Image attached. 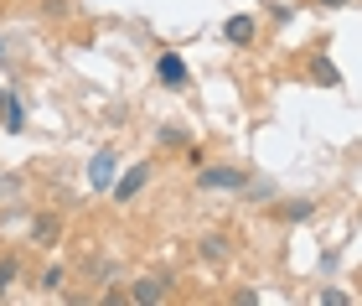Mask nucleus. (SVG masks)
<instances>
[{
  "label": "nucleus",
  "instance_id": "nucleus-14",
  "mask_svg": "<svg viewBox=\"0 0 362 306\" xmlns=\"http://www.w3.org/2000/svg\"><path fill=\"white\" fill-rule=\"evenodd\" d=\"M62 285V265H52V270H42V291H57Z\"/></svg>",
  "mask_w": 362,
  "mask_h": 306
},
{
  "label": "nucleus",
  "instance_id": "nucleus-2",
  "mask_svg": "<svg viewBox=\"0 0 362 306\" xmlns=\"http://www.w3.org/2000/svg\"><path fill=\"white\" fill-rule=\"evenodd\" d=\"M156 78L166 84L171 94H181L192 84V73H187V62H181V52H160V62H156Z\"/></svg>",
  "mask_w": 362,
  "mask_h": 306
},
{
  "label": "nucleus",
  "instance_id": "nucleus-10",
  "mask_svg": "<svg viewBox=\"0 0 362 306\" xmlns=\"http://www.w3.org/2000/svg\"><path fill=\"white\" fill-rule=\"evenodd\" d=\"M57 234H62V223L57 218H31V239H37V244H57Z\"/></svg>",
  "mask_w": 362,
  "mask_h": 306
},
{
  "label": "nucleus",
  "instance_id": "nucleus-13",
  "mask_svg": "<svg viewBox=\"0 0 362 306\" xmlns=\"http://www.w3.org/2000/svg\"><path fill=\"white\" fill-rule=\"evenodd\" d=\"M160 146H187V130H176V125H166V130H160Z\"/></svg>",
  "mask_w": 362,
  "mask_h": 306
},
{
  "label": "nucleus",
  "instance_id": "nucleus-7",
  "mask_svg": "<svg viewBox=\"0 0 362 306\" xmlns=\"http://www.w3.org/2000/svg\"><path fill=\"white\" fill-rule=\"evenodd\" d=\"M305 73H310V84H321V89H337V78H341L332 57H310V68H305Z\"/></svg>",
  "mask_w": 362,
  "mask_h": 306
},
{
  "label": "nucleus",
  "instance_id": "nucleus-5",
  "mask_svg": "<svg viewBox=\"0 0 362 306\" xmlns=\"http://www.w3.org/2000/svg\"><path fill=\"white\" fill-rule=\"evenodd\" d=\"M145 182H151V166L140 161V166H129V171L119 176V182H114V198H119V203H129V198H135V192H140Z\"/></svg>",
  "mask_w": 362,
  "mask_h": 306
},
{
  "label": "nucleus",
  "instance_id": "nucleus-9",
  "mask_svg": "<svg viewBox=\"0 0 362 306\" xmlns=\"http://www.w3.org/2000/svg\"><path fill=\"white\" fill-rule=\"evenodd\" d=\"M0 120H6V130H11V135H21V130H26V109H21V99H16V94L6 99V109H0Z\"/></svg>",
  "mask_w": 362,
  "mask_h": 306
},
{
  "label": "nucleus",
  "instance_id": "nucleus-11",
  "mask_svg": "<svg viewBox=\"0 0 362 306\" xmlns=\"http://www.w3.org/2000/svg\"><path fill=\"white\" fill-rule=\"evenodd\" d=\"M279 213H285V218H290V223H305V218H310V213H316V208H310V203H305V198H300V203H285V208H279Z\"/></svg>",
  "mask_w": 362,
  "mask_h": 306
},
{
  "label": "nucleus",
  "instance_id": "nucleus-8",
  "mask_svg": "<svg viewBox=\"0 0 362 306\" xmlns=\"http://www.w3.org/2000/svg\"><path fill=\"white\" fill-rule=\"evenodd\" d=\"M197 254H202L207 265H223V260H228V239H223V234H207L202 244H197Z\"/></svg>",
  "mask_w": 362,
  "mask_h": 306
},
{
  "label": "nucleus",
  "instance_id": "nucleus-17",
  "mask_svg": "<svg viewBox=\"0 0 362 306\" xmlns=\"http://www.w3.org/2000/svg\"><path fill=\"white\" fill-rule=\"evenodd\" d=\"M321 6H347V0H321Z\"/></svg>",
  "mask_w": 362,
  "mask_h": 306
},
{
  "label": "nucleus",
  "instance_id": "nucleus-19",
  "mask_svg": "<svg viewBox=\"0 0 362 306\" xmlns=\"http://www.w3.org/2000/svg\"><path fill=\"white\" fill-rule=\"evenodd\" d=\"M0 52H6V42H0Z\"/></svg>",
  "mask_w": 362,
  "mask_h": 306
},
{
  "label": "nucleus",
  "instance_id": "nucleus-1",
  "mask_svg": "<svg viewBox=\"0 0 362 306\" xmlns=\"http://www.w3.org/2000/svg\"><path fill=\"white\" fill-rule=\"evenodd\" d=\"M197 187L202 192H238V187H249V176L238 166H197Z\"/></svg>",
  "mask_w": 362,
  "mask_h": 306
},
{
  "label": "nucleus",
  "instance_id": "nucleus-12",
  "mask_svg": "<svg viewBox=\"0 0 362 306\" xmlns=\"http://www.w3.org/2000/svg\"><path fill=\"white\" fill-rule=\"evenodd\" d=\"M16 276H21V265H16V260H0V296L16 285Z\"/></svg>",
  "mask_w": 362,
  "mask_h": 306
},
{
  "label": "nucleus",
  "instance_id": "nucleus-16",
  "mask_svg": "<svg viewBox=\"0 0 362 306\" xmlns=\"http://www.w3.org/2000/svg\"><path fill=\"white\" fill-rule=\"evenodd\" d=\"M316 301H321V306H347V291H321Z\"/></svg>",
  "mask_w": 362,
  "mask_h": 306
},
{
  "label": "nucleus",
  "instance_id": "nucleus-18",
  "mask_svg": "<svg viewBox=\"0 0 362 306\" xmlns=\"http://www.w3.org/2000/svg\"><path fill=\"white\" fill-rule=\"evenodd\" d=\"M0 109H6V94H0Z\"/></svg>",
  "mask_w": 362,
  "mask_h": 306
},
{
  "label": "nucleus",
  "instance_id": "nucleus-4",
  "mask_svg": "<svg viewBox=\"0 0 362 306\" xmlns=\"http://www.w3.org/2000/svg\"><path fill=\"white\" fill-rule=\"evenodd\" d=\"M129 301H140V306H160V301H166V280H160V276L135 280V285H129Z\"/></svg>",
  "mask_w": 362,
  "mask_h": 306
},
{
  "label": "nucleus",
  "instance_id": "nucleus-15",
  "mask_svg": "<svg viewBox=\"0 0 362 306\" xmlns=\"http://www.w3.org/2000/svg\"><path fill=\"white\" fill-rule=\"evenodd\" d=\"M21 192V176H0V198H16Z\"/></svg>",
  "mask_w": 362,
  "mask_h": 306
},
{
  "label": "nucleus",
  "instance_id": "nucleus-6",
  "mask_svg": "<svg viewBox=\"0 0 362 306\" xmlns=\"http://www.w3.org/2000/svg\"><path fill=\"white\" fill-rule=\"evenodd\" d=\"M254 31H259V26H254V16H228L223 37L233 42V47H249V42H254Z\"/></svg>",
  "mask_w": 362,
  "mask_h": 306
},
{
  "label": "nucleus",
  "instance_id": "nucleus-3",
  "mask_svg": "<svg viewBox=\"0 0 362 306\" xmlns=\"http://www.w3.org/2000/svg\"><path fill=\"white\" fill-rule=\"evenodd\" d=\"M114 166H119V156H114V151H98V156L88 161V187H93V192H114Z\"/></svg>",
  "mask_w": 362,
  "mask_h": 306
}]
</instances>
